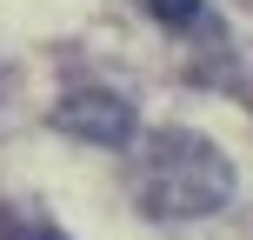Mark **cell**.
Returning a JSON list of instances; mask_svg holds the SVG:
<instances>
[{
    "mask_svg": "<svg viewBox=\"0 0 253 240\" xmlns=\"http://www.w3.org/2000/svg\"><path fill=\"white\" fill-rule=\"evenodd\" d=\"M227 193H233V167H227V153L213 140L180 134V127L147 134V147L133 160V200L153 220H200Z\"/></svg>",
    "mask_w": 253,
    "mask_h": 240,
    "instance_id": "cell-1",
    "label": "cell"
},
{
    "mask_svg": "<svg viewBox=\"0 0 253 240\" xmlns=\"http://www.w3.org/2000/svg\"><path fill=\"white\" fill-rule=\"evenodd\" d=\"M53 127L74 134V140H93V147H126L133 140V107L107 87H80L53 107Z\"/></svg>",
    "mask_w": 253,
    "mask_h": 240,
    "instance_id": "cell-2",
    "label": "cell"
},
{
    "mask_svg": "<svg viewBox=\"0 0 253 240\" xmlns=\"http://www.w3.org/2000/svg\"><path fill=\"white\" fill-rule=\"evenodd\" d=\"M0 240H67L53 220L40 214H20V207H0Z\"/></svg>",
    "mask_w": 253,
    "mask_h": 240,
    "instance_id": "cell-3",
    "label": "cell"
},
{
    "mask_svg": "<svg viewBox=\"0 0 253 240\" xmlns=\"http://www.w3.org/2000/svg\"><path fill=\"white\" fill-rule=\"evenodd\" d=\"M147 13L160 27H193V20H200V0H147Z\"/></svg>",
    "mask_w": 253,
    "mask_h": 240,
    "instance_id": "cell-4",
    "label": "cell"
}]
</instances>
